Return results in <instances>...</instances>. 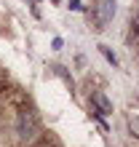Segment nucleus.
Returning <instances> with one entry per match:
<instances>
[{
  "mask_svg": "<svg viewBox=\"0 0 139 147\" xmlns=\"http://www.w3.org/2000/svg\"><path fill=\"white\" fill-rule=\"evenodd\" d=\"M38 131H40V123H38V118H35V112L22 110L19 118H16V136H19L22 142H32L35 136H38Z\"/></svg>",
  "mask_w": 139,
  "mask_h": 147,
  "instance_id": "f257e3e1",
  "label": "nucleus"
},
{
  "mask_svg": "<svg viewBox=\"0 0 139 147\" xmlns=\"http://www.w3.org/2000/svg\"><path fill=\"white\" fill-rule=\"evenodd\" d=\"M115 16V0H102L96 8V30H104V24L112 22Z\"/></svg>",
  "mask_w": 139,
  "mask_h": 147,
  "instance_id": "f03ea898",
  "label": "nucleus"
},
{
  "mask_svg": "<svg viewBox=\"0 0 139 147\" xmlns=\"http://www.w3.org/2000/svg\"><path fill=\"white\" fill-rule=\"evenodd\" d=\"M91 105L96 107V115H110V112H112V102L107 99L104 91H94L91 94Z\"/></svg>",
  "mask_w": 139,
  "mask_h": 147,
  "instance_id": "7ed1b4c3",
  "label": "nucleus"
},
{
  "mask_svg": "<svg viewBox=\"0 0 139 147\" xmlns=\"http://www.w3.org/2000/svg\"><path fill=\"white\" fill-rule=\"evenodd\" d=\"M99 51H102V54H104V59H107V62H110L112 67H118V56H115V54H112V51H110L107 46H99Z\"/></svg>",
  "mask_w": 139,
  "mask_h": 147,
  "instance_id": "20e7f679",
  "label": "nucleus"
},
{
  "mask_svg": "<svg viewBox=\"0 0 139 147\" xmlns=\"http://www.w3.org/2000/svg\"><path fill=\"white\" fill-rule=\"evenodd\" d=\"M131 43L139 46V13L134 16V22H131Z\"/></svg>",
  "mask_w": 139,
  "mask_h": 147,
  "instance_id": "39448f33",
  "label": "nucleus"
},
{
  "mask_svg": "<svg viewBox=\"0 0 139 147\" xmlns=\"http://www.w3.org/2000/svg\"><path fill=\"white\" fill-rule=\"evenodd\" d=\"M128 128H131V134L139 136V118H131V120H128Z\"/></svg>",
  "mask_w": 139,
  "mask_h": 147,
  "instance_id": "423d86ee",
  "label": "nucleus"
},
{
  "mask_svg": "<svg viewBox=\"0 0 139 147\" xmlns=\"http://www.w3.org/2000/svg\"><path fill=\"white\" fill-rule=\"evenodd\" d=\"M70 11H83V3L80 0H70Z\"/></svg>",
  "mask_w": 139,
  "mask_h": 147,
  "instance_id": "0eeeda50",
  "label": "nucleus"
}]
</instances>
